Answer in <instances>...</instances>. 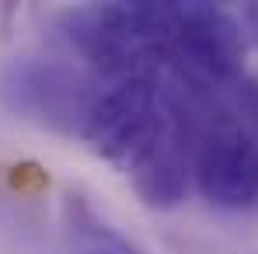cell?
Masks as SVG:
<instances>
[{
	"label": "cell",
	"instance_id": "7",
	"mask_svg": "<svg viewBox=\"0 0 258 254\" xmlns=\"http://www.w3.org/2000/svg\"><path fill=\"white\" fill-rule=\"evenodd\" d=\"M241 28H244V35L251 39V45L258 49V0H251V4L241 7Z\"/></svg>",
	"mask_w": 258,
	"mask_h": 254
},
{
	"label": "cell",
	"instance_id": "5",
	"mask_svg": "<svg viewBox=\"0 0 258 254\" xmlns=\"http://www.w3.org/2000/svg\"><path fill=\"white\" fill-rule=\"evenodd\" d=\"M164 105V101H161ZM129 181H133V192L136 199L147 206V209L168 212L178 209L188 195V171L192 160L185 153V132L181 122L174 119L171 112L164 108V126L161 132L133 157L129 164Z\"/></svg>",
	"mask_w": 258,
	"mask_h": 254
},
{
	"label": "cell",
	"instance_id": "2",
	"mask_svg": "<svg viewBox=\"0 0 258 254\" xmlns=\"http://www.w3.org/2000/svg\"><path fill=\"white\" fill-rule=\"evenodd\" d=\"M0 94L21 119H32L35 126L81 136L87 115L101 91H94V80L84 77L77 66L59 59H14L4 77Z\"/></svg>",
	"mask_w": 258,
	"mask_h": 254
},
{
	"label": "cell",
	"instance_id": "6",
	"mask_svg": "<svg viewBox=\"0 0 258 254\" xmlns=\"http://www.w3.org/2000/svg\"><path fill=\"white\" fill-rule=\"evenodd\" d=\"M63 226H67L70 247L77 254H147L105 216H98V209L74 188L63 195Z\"/></svg>",
	"mask_w": 258,
	"mask_h": 254
},
{
	"label": "cell",
	"instance_id": "4",
	"mask_svg": "<svg viewBox=\"0 0 258 254\" xmlns=\"http://www.w3.org/2000/svg\"><path fill=\"white\" fill-rule=\"evenodd\" d=\"M192 178L199 195L220 209H244L258 199V136L230 112L199 129L192 146Z\"/></svg>",
	"mask_w": 258,
	"mask_h": 254
},
{
	"label": "cell",
	"instance_id": "1",
	"mask_svg": "<svg viewBox=\"0 0 258 254\" xmlns=\"http://www.w3.org/2000/svg\"><path fill=\"white\" fill-rule=\"evenodd\" d=\"M244 52L248 42L241 18L203 0L178 4L164 66L203 87L227 91L237 77H244Z\"/></svg>",
	"mask_w": 258,
	"mask_h": 254
},
{
	"label": "cell",
	"instance_id": "3",
	"mask_svg": "<svg viewBox=\"0 0 258 254\" xmlns=\"http://www.w3.org/2000/svg\"><path fill=\"white\" fill-rule=\"evenodd\" d=\"M161 126H164V105H161L157 80L126 77L98 94L84 129H81V139L94 157L129 167L133 157L161 132Z\"/></svg>",
	"mask_w": 258,
	"mask_h": 254
}]
</instances>
